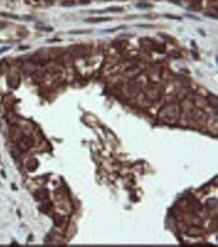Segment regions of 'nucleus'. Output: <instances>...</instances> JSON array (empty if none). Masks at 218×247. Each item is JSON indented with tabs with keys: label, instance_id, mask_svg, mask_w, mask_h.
I'll return each mask as SVG.
<instances>
[{
	"label": "nucleus",
	"instance_id": "obj_1",
	"mask_svg": "<svg viewBox=\"0 0 218 247\" xmlns=\"http://www.w3.org/2000/svg\"><path fill=\"white\" fill-rule=\"evenodd\" d=\"M33 145V139L29 136H22L18 141V148L21 151H27Z\"/></svg>",
	"mask_w": 218,
	"mask_h": 247
},
{
	"label": "nucleus",
	"instance_id": "obj_2",
	"mask_svg": "<svg viewBox=\"0 0 218 247\" xmlns=\"http://www.w3.org/2000/svg\"><path fill=\"white\" fill-rule=\"evenodd\" d=\"M45 191H46V190H39L38 192H36L35 193V198H36V199L40 200V201H43V200L47 199L48 194H44V195H43V193Z\"/></svg>",
	"mask_w": 218,
	"mask_h": 247
},
{
	"label": "nucleus",
	"instance_id": "obj_4",
	"mask_svg": "<svg viewBox=\"0 0 218 247\" xmlns=\"http://www.w3.org/2000/svg\"><path fill=\"white\" fill-rule=\"evenodd\" d=\"M54 225L55 226H60L62 223V217H60L59 215H55L54 217Z\"/></svg>",
	"mask_w": 218,
	"mask_h": 247
},
{
	"label": "nucleus",
	"instance_id": "obj_3",
	"mask_svg": "<svg viewBox=\"0 0 218 247\" xmlns=\"http://www.w3.org/2000/svg\"><path fill=\"white\" fill-rule=\"evenodd\" d=\"M107 20H110V18H108V17L90 18V19H86V21H91V22H98V21H107Z\"/></svg>",
	"mask_w": 218,
	"mask_h": 247
}]
</instances>
